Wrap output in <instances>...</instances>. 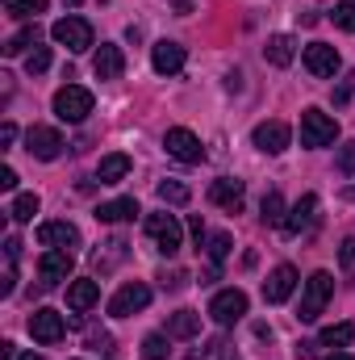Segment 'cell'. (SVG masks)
<instances>
[{
    "label": "cell",
    "instance_id": "obj_1",
    "mask_svg": "<svg viewBox=\"0 0 355 360\" xmlns=\"http://www.w3.org/2000/svg\"><path fill=\"white\" fill-rule=\"evenodd\" d=\"M330 293H335V276H330V272H314V276L305 281V289H301L297 319H301V323H318V314L326 310Z\"/></svg>",
    "mask_w": 355,
    "mask_h": 360
},
{
    "label": "cell",
    "instance_id": "obj_2",
    "mask_svg": "<svg viewBox=\"0 0 355 360\" xmlns=\"http://www.w3.org/2000/svg\"><path fill=\"white\" fill-rule=\"evenodd\" d=\"M339 139V122L322 109H305L301 113V147H330Z\"/></svg>",
    "mask_w": 355,
    "mask_h": 360
},
{
    "label": "cell",
    "instance_id": "obj_3",
    "mask_svg": "<svg viewBox=\"0 0 355 360\" xmlns=\"http://www.w3.org/2000/svg\"><path fill=\"white\" fill-rule=\"evenodd\" d=\"M55 113H59V122L80 126V122L92 113V92L80 89V84H63V89L55 92Z\"/></svg>",
    "mask_w": 355,
    "mask_h": 360
},
{
    "label": "cell",
    "instance_id": "obj_4",
    "mask_svg": "<svg viewBox=\"0 0 355 360\" xmlns=\"http://www.w3.org/2000/svg\"><path fill=\"white\" fill-rule=\"evenodd\" d=\"M147 235H151L155 252H163V256H176L184 248V231L172 214H147Z\"/></svg>",
    "mask_w": 355,
    "mask_h": 360
},
{
    "label": "cell",
    "instance_id": "obj_5",
    "mask_svg": "<svg viewBox=\"0 0 355 360\" xmlns=\"http://www.w3.org/2000/svg\"><path fill=\"white\" fill-rule=\"evenodd\" d=\"M51 38H55L59 46H67L72 55H84L92 46V25L84 17H59V21L51 25Z\"/></svg>",
    "mask_w": 355,
    "mask_h": 360
},
{
    "label": "cell",
    "instance_id": "obj_6",
    "mask_svg": "<svg viewBox=\"0 0 355 360\" xmlns=\"http://www.w3.org/2000/svg\"><path fill=\"white\" fill-rule=\"evenodd\" d=\"M151 306V285H142V281H126L113 297H109V314L113 319H130V314H138V310H147Z\"/></svg>",
    "mask_w": 355,
    "mask_h": 360
},
{
    "label": "cell",
    "instance_id": "obj_7",
    "mask_svg": "<svg viewBox=\"0 0 355 360\" xmlns=\"http://www.w3.org/2000/svg\"><path fill=\"white\" fill-rule=\"evenodd\" d=\"M243 314H247V293H243V289H222V293H213L209 319H213L217 327H234V323H243Z\"/></svg>",
    "mask_w": 355,
    "mask_h": 360
},
{
    "label": "cell",
    "instance_id": "obj_8",
    "mask_svg": "<svg viewBox=\"0 0 355 360\" xmlns=\"http://www.w3.org/2000/svg\"><path fill=\"white\" fill-rule=\"evenodd\" d=\"M63 134L59 130H51V126H29V134H25V151L34 155V160H42V164H51V160H59L63 155Z\"/></svg>",
    "mask_w": 355,
    "mask_h": 360
},
{
    "label": "cell",
    "instance_id": "obj_9",
    "mask_svg": "<svg viewBox=\"0 0 355 360\" xmlns=\"http://www.w3.org/2000/svg\"><path fill=\"white\" fill-rule=\"evenodd\" d=\"M163 147H168V155L180 160V164H201V160H205L201 139H196L192 130H184V126H172V130L163 134Z\"/></svg>",
    "mask_w": 355,
    "mask_h": 360
},
{
    "label": "cell",
    "instance_id": "obj_10",
    "mask_svg": "<svg viewBox=\"0 0 355 360\" xmlns=\"http://www.w3.org/2000/svg\"><path fill=\"white\" fill-rule=\"evenodd\" d=\"M301 59H305V72L318 76V80H330V76L339 72V51H335L330 42H309Z\"/></svg>",
    "mask_w": 355,
    "mask_h": 360
},
{
    "label": "cell",
    "instance_id": "obj_11",
    "mask_svg": "<svg viewBox=\"0 0 355 360\" xmlns=\"http://www.w3.org/2000/svg\"><path fill=\"white\" fill-rule=\"evenodd\" d=\"M29 335L38 340V344H59L63 335H67V323H63V314L59 310H34L29 314Z\"/></svg>",
    "mask_w": 355,
    "mask_h": 360
},
{
    "label": "cell",
    "instance_id": "obj_12",
    "mask_svg": "<svg viewBox=\"0 0 355 360\" xmlns=\"http://www.w3.org/2000/svg\"><path fill=\"white\" fill-rule=\"evenodd\" d=\"M293 289H297V269L293 264H276L264 281V302L267 306H280V302L293 297Z\"/></svg>",
    "mask_w": 355,
    "mask_h": 360
},
{
    "label": "cell",
    "instance_id": "obj_13",
    "mask_svg": "<svg viewBox=\"0 0 355 360\" xmlns=\"http://www.w3.org/2000/svg\"><path fill=\"white\" fill-rule=\"evenodd\" d=\"M72 252H63V248H51L42 260H38V276H42V285L46 289H55V285H63L67 276H72Z\"/></svg>",
    "mask_w": 355,
    "mask_h": 360
},
{
    "label": "cell",
    "instance_id": "obj_14",
    "mask_svg": "<svg viewBox=\"0 0 355 360\" xmlns=\"http://www.w3.org/2000/svg\"><path fill=\"white\" fill-rule=\"evenodd\" d=\"M288 139H293V130H288L284 122H276V117H272V122H260L255 134H251V143H255L264 155H280V151L288 147Z\"/></svg>",
    "mask_w": 355,
    "mask_h": 360
},
{
    "label": "cell",
    "instance_id": "obj_15",
    "mask_svg": "<svg viewBox=\"0 0 355 360\" xmlns=\"http://www.w3.org/2000/svg\"><path fill=\"white\" fill-rule=\"evenodd\" d=\"M243 193H247V184H243V180H234V176H222V180H213V184H209V201H213V205H222L226 214H239V210H243Z\"/></svg>",
    "mask_w": 355,
    "mask_h": 360
},
{
    "label": "cell",
    "instance_id": "obj_16",
    "mask_svg": "<svg viewBox=\"0 0 355 360\" xmlns=\"http://www.w3.org/2000/svg\"><path fill=\"white\" fill-rule=\"evenodd\" d=\"M314 218H318V197H314V193H305V197L284 214V226H280V231L297 239L301 231H309V226H314Z\"/></svg>",
    "mask_w": 355,
    "mask_h": 360
},
{
    "label": "cell",
    "instance_id": "obj_17",
    "mask_svg": "<svg viewBox=\"0 0 355 360\" xmlns=\"http://www.w3.org/2000/svg\"><path fill=\"white\" fill-rule=\"evenodd\" d=\"M92 72H96L100 80H121V72H126V55H121V46L100 42V46H96V59H92Z\"/></svg>",
    "mask_w": 355,
    "mask_h": 360
},
{
    "label": "cell",
    "instance_id": "obj_18",
    "mask_svg": "<svg viewBox=\"0 0 355 360\" xmlns=\"http://www.w3.org/2000/svg\"><path fill=\"white\" fill-rule=\"evenodd\" d=\"M38 243H42V248H63V252H72V248H80V231H76L72 222H42V226H38Z\"/></svg>",
    "mask_w": 355,
    "mask_h": 360
},
{
    "label": "cell",
    "instance_id": "obj_19",
    "mask_svg": "<svg viewBox=\"0 0 355 360\" xmlns=\"http://www.w3.org/2000/svg\"><path fill=\"white\" fill-rule=\"evenodd\" d=\"M151 68H155L159 76H176L180 68H184V46H180V42H168V38L155 42V46H151Z\"/></svg>",
    "mask_w": 355,
    "mask_h": 360
},
{
    "label": "cell",
    "instance_id": "obj_20",
    "mask_svg": "<svg viewBox=\"0 0 355 360\" xmlns=\"http://www.w3.org/2000/svg\"><path fill=\"white\" fill-rule=\"evenodd\" d=\"M134 214H142L138 210V201L134 197H117V201H105V205H96V222H130Z\"/></svg>",
    "mask_w": 355,
    "mask_h": 360
},
{
    "label": "cell",
    "instance_id": "obj_21",
    "mask_svg": "<svg viewBox=\"0 0 355 360\" xmlns=\"http://www.w3.org/2000/svg\"><path fill=\"white\" fill-rule=\"evenodd\" d=\"M96 302H100V285H96V281H72V285H67V306H72L76 314L92 310Z\"/></svg>",
    "mask_w": 355,
    "mask_h": 360
},
{
    "label": "cell",
    "instance_id": "obj_22",
    "mask_svg": "<svg viewBox=\"0 0 355 360\" xmlns=\"http://www.w3.org/2000/svg\"><path fill=\"white\" fill-rule=\"evenodd\" d=\"M126 176H130V155H121V151L105 155L100 168H96V180H100V184H121Z\"/></svg>",
    "mask_w": 355,
    "mask_h": 360
},
{
    "label": "cell",
    "instance_id": "obj_23",
    "mask_svg": "<svg viewBox=\"0 0 355 360\" xmlns=\"http://www.w3.org/2000/svg\"><path fill=\"white\" fill-rule=\"evenodd\" d=\"M264 55H267V63H272V68H288V63H293V55H297V42H293L288 34H272V38H267V46H264Z\"/></svg>",
    "mask_w": 355,
    "mask_h": 360
},
{
    "label": "cell",
    "instance_id": "obj_24",
    "mask_svg": "<svg viewBox=\"0 0 355 360\" xmlns=\"http://www.w3.org/2000/svg\"><path fill=\"white\" fill-rule=\"evenodd\" d=\"M168 335H172V340H192V335H201V314H196V310H176V314L168 319Z\"/></svg>",
    "mask_w": 355,
    "mask_h": 360
},
{
    "label": "cell",
    "instance_id": "obj_25",
    "mask_svg": "<svg viewBox=\"0 0 355 360\" xmlns=\"http://www.w3.org/2000/svg\"><path fill=\"white\" fill-rule=\"evenodd\" d=\"M126 248H130L126 239H109V243H105V252H92V264H96L100 272H109L113 264H121V260H126Z\"/></svg>",
    "mask_w": 355,
    "mask_h": 360
},
{
    "label": "cell",
    "instance_id": "obj_26",
    "mask_svg": "<svg viewBox=\"0 0 355 360\" xmlns=\"http://www.w3.org/2000/svg\"><path fill=\"white\" fill-rule=\"evenodd\" d=\"M260 218H264V226H284V197L272 188L264 193V201H260Z\"/></svg>",
    "mask_w": 355,
    "mask_h": 360
},
{
    "label": "cell",
    "instance_id": "obj_27",
    "mask_svg": "<svg viewBox=\"0 0 355 360\" xmlns=\"http://www.w3.org/2000/svg\"><path fill=\"white\" fill-rule=\"evenodd\" d=\"M4 13L17 21H38V13H46V0H4Z\"/></svg>",
    "mask_w": 355,
    "mask_h": 360
},
{
    "label": "cell",
    "instance_id": "obj_28",
    "mask_svg": "<svg viewBox=\"0 0 355 360\" xmlns=\"http://www.w3.org/2000/svg\"><path fill=\"white\" fill-rule=\"evenodd\" d=\"M34 214H38V193L13 197V205H8V218H13V222H34Z\"/></svg>",
    "mask_w": 355,
    "mask_h": 360
},
{
    "label": "cell",
    "instance_id": "obj_29",
    "mask_svg": "<svg viewBox=\"0 0 355 360\" xmlns=\"http://www.w3.org/2000/svg\"><path fill=\"white\" fill-rule=\"evenodd\" d=\"M351 340H355V327H351V323H339V327H326V331L318 335V344H322V348H347Z\"/></svg>",
    "mask_w": 355,
    "mask_h": 360
},
{
    "label": "cell",
    "instance_id": "obj_30",
    "mask_svg": "<svg viewBox=\"0 0 355 360\" xmlns=\"http://www.w3.org/2000/svg\"><path fill=\"white\" fill-rule=\"evenodd\" d=\"M25 46H38V25H25V30H17V34H13V38H8V42L0 46V51H4L8 59H13V55H21Z\"/></svg>",
    "mask_w": 355,
    "mask_h": 360
},
{
    "label": "cell",
    "instance_id": "obj_31",
    "mask_svg": "<svg viewBox=\"0 0 355 360\" xmlns=\"http://www.w3.org/2000/svg\"><path fill=\"white\" fill-rule=\"evenodd\" d=\"M159 201H163V205H188V201H192V188L180 184V180H163V184H159Z\"/></svg>",
    "mask_w": 355,
    "mask_h": 360
},
{
    "label": "cell",
    "instance_id": "obj_32",
    "mask_svg": "<svg viewBox=\"0 0 355 360\" xmlns=\"http://www.w3.org/2000/svg\"><path fill=\"white\" fill-rule=\"evenodd\" d=\"M168 340H172V335H147V340H142V356L147 360H168L172 356Z\"/></svg>",
    "mask_w": 355,
    "mask_h": 360
},
{
    "label": "cell",
    "instance_id": "obj_33",
    "mask_svg": "<svg viewBox=\"0 0 355 360\" xmlns=\"http://www.w3.org/2000/svg\"><path fill=\"white\" fill-rule=\"evenodd\" d=\"M205 252H209L213 264H222V260L230 256V235H226V231H222V235H209V239H205Z\"/></svg>",
    "mask_w": 355,
    "mask_h": 360
},
{
    "label": "cell",
    "instance_id": "obj_34",
    "mask_svg": "<svg viewBox=\"0 0 355 360\" xmlns=\"http://www.w3.org/2000/svg\"><path fill=\"white\" fill-rule=\"evenodd\" d=\"M46 68H51V46H34L29 59H25V72H29V76H42Z\"/></svg>",
    "mask_w": 355,
    "mask_h": 360
},
{
    "label": "cell",
    "instance_id": "obj_35",
    "mask_svg": "<svg viewBox=\"0 0 355 360\" xmlns=\"http://www.w3.org/2000/svg\"><path fill=\"white\" fill-rule=\"evenodd\" d=\"M335 25L347 30V34H355V0H339V4H335Z\"/></svg>",
    "mask_w": 355,
    "mask_h": 360
},
{
    "label": "cell",
    "instance_id": "obj_36",
    "mask_svg": "<svg viewBox=\"0 0 355 360\" xmlns=\"http://www.w3.org/2000/svg\"><path fill=\"white\" fill-rule=\"evenodd\" d=\"M84 348H88V352H100V356H105V352H113V335H109V331H88Z\"/></svg>",
    "mask_w": 355,
    "mask_h": 360
},
{
    "label": "cell",
    "instance_id": "obj_37",
    "mask_svg": "<svg viewBox=\"0 0 355 360\" xmlns=\"http://www.w3.org/2000/svg\"><path fill=\"white\" fill-rule=\"evenodd\" d=\"M17 289V260H8L4 264V276H0V297H8Z\"/></svg>",
    "mask_w": 355,
    "mask_h": 360
},
{
    "label": "cell",
    "instance_id": "obj_38",
    "mask_svg": "<svg viewBox=\"0 0 355 360\" xmlns=\"http://www.w3.org/2000/svg\"><path fill=\"white\" fill-rule=\"evenodd\" d=\"M339 172H343V176H355V143H347V147L339 151Z\"/></svg>",
    "mask_w": 355,
    "mask_h": 360
},
{
    "label": "cell",
    "instance_id": "obj_39",
    "mask_svg": "<svg viewBox=\"0 0 355 360\" xmlns=\"http://www.w3.org/2000/svg\"><path fill=\"white\" fill-rule=\"evenodd\" d=\"M351 96H355V72H351V76H347V80H343V89L335 92V105H347Z\"/></svg>",
    "mask_w": 355,
    "mask_h": 360
},
{
    "label": "cell",
    "instance_id": "obj_40",
    "mask_svg": "<svg viewBox=\"0 0 355 360\" xmlns=\"http://www.w3.org/2000/svg\"><path fill=\"white\" fill-rule=\"evenodd\" d=\"M188 231H192V239H196V248H201V243L209 239V235H205V222H201V214H192V218H188Z\"/></svg>",
    "mask_w": 355,
    "mask_h": 360
},
{
    "label": "cell",
    "instance_id": "obj_41",
    "mask_svg": "<svg viewBox=\"0 0 355 360\" xmlns=\"http://www.w3.org/2000/svg\"><path fill=\"white\" fill-rule=\"evenodd\" d=\"M17 188V172L13 168H0V193H13Z\"/></svg>",
    "mask_w": 355,
    "mask_h": 360
},
{
    "label": "cell",
    "instance_id": "obj_42",
    "mask_svg": "<svg viewBox=\"0 0 355 360\" xmlns=\"http://www.w3.org/2000/svg\"><path fill=\"white\" fill-rule=\"evenodd\" d=\"M159 281H163V289H184V281H188V276H184V272H163Z\"/></svg>",
    "mask_w": 355,
    "mask_h": 360
},
{
    "label": "cell",
    "instance_id": "obj_43",
    "mask_svg": "<svg viewBox=\"0 0 355 360\" xmlns=\"http://www.w3.org/2000/svg\"><path fill=\"white\" fill-rule=\"evenodd\" d=\"M339 260H343L347 269L355 264V239H343V248H339Z\"/></svg>",
    "mask_w": 355,
    "mask_h": 360
},
{
    "label": "cell",
    "instance_id": "obj_44",
    "mask_svg": "<svg viewBox=\"0 0 355 360\" xmlns=\"http://www.w3.org/2000/svg\"><path fill=\"white\" fill-rule=\"evenodd\" d=\"M0 143H4V147H13V143H17V126H13V122H4V126H0Z\"/></svg>",
    "mask_w": 355,
    "mask_h": 360
},
{
    "label": "cell",
    "instance_id": "obj_45",
    "mask_svg": "<svg viewBox=\"0 0 355 360\" xmlns=\"http://www.w3.org/2000/svg\"><path fill=\"white\" fill-rule=\"evenodd\" d=\"M314 360H355V356H347V352H339V348H335V352H318Z\"/></svg>",
    "mask_w": 355,
    "mask_h": 360
},
{
    "label": "cell",
    "instance_id": "obj_46",
    "mask_svg": "<svg viewBox=\"0 0 355 360\" xmlns=\"http://www.w3.org/2000/svg\"><path fill=\"white\" fill-rule=\"evenodd\" d=\"M172 4H176L180 13H192V0H172Z\"/></svg>",
    "mask_w": 355,
    "mask_h": 360
},
{
    "label": "cell",
    "instance_id": "obj_47",
    "mask_svg": "<svg viewBox=\"0 0 355 360\" xmlns=\"http://www.w3.org/2000/svg\"><path fill=\"white\" fill-rule=\"evenodd\" d=\"M222 360H243V356H239L234 348H222Z\"/></svg>",
    "mask_w": 355,
    "mask_h": 360
},
{
    "label": "cell",
    "instance_id": "obj_48",
    "mask_svg": "<svg viewBox=\"0 0 355 360\" xmlns=\"http://www.w3.org/2000/svg\"><path fill=\"white\" fill-rule=\"evenodd\" d=\"M17 360H42V356H34V352H25V356H17Z\"/></svg>",
    "mask_w": 355,
    "mask_h": 360
},
{
    "label": "cell",
    "instance_id": "obj_49",
    "mask_svg": "<svg viewBox=\"0 0 355 360\" xmlns=\"http://www.w3.org/2000/svg\"><path fill=\"white\" fill-rule=\"evenodd\" d=\"M67 4H80V0H67Z\"/></svg>",
    "mask_w": 355,
    "mask_h": 360
}]
</instances>
